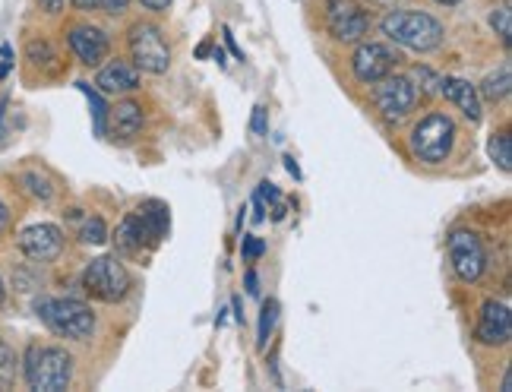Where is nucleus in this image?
Instances as JSON below:
<instances>
[{
	"label": "nucleus",
	"mask_w": 512,
	"mask_h": 392,
	"mask_svg": "<svg viewBox=\"0 0 512 392\" xmlns=\"http://www.w3.org/2000/svg\"><path fill=\"white\" fill-rule=\"evenodd\" d=\"M383 35L408 51H433L443 45V23L421 10H389L383 16Z\"/></svg>",
	"instance_id": "obj_1"
},
{
	"label": "nucleus",
	"mask_w": 512,
	"mask_h": 392,
	"mask_svg": "<svg viewBox=\"0 0 512 392\" xmlns=\"http://www.w3.org/2000/svg\"><path fill=\"white\" fill-rule=\"evenodd\" d=\"M23 374L35 392H61L73 380V358L57 345H29Z\"/></svg>",
	"instance_id": "obj_2"
},
{
	"label": "nucleus",
	"mask_w": 512,
	"mask_h": 392,
	"mask_svg": "<svg viewBox=\"0 0 512 392\" xmlns=\"http://www.w3.org/2000/svg\"><path fill=\"white\" fill-rule=\"evenodd\" d=\"M38 320H42L54 336L73 339V342H86L95 332V313L73 298H45L38 301Z\"/></svg>",
	"instance_id": "obj_3"
},
{
	"label": "nucleus",
	"mask_w": 512,
	"mask_h": 392,
	"mask_svg": "<svg viewBox=\"0 0 512 392\" xmlns=\"http://www.w3.org/2000/svg\"><path fill=\"white\" fill-rule=\"evenodd\" d=\"M452 143H456V124L446 114H427L421 124L411 130V152L424 165H440L449 159Z\"/></svg>",
	"instance_id": "obj_4"
},
{
	"label": "nucleus",
	"mask_w": 512,
	"mask_h": 392,
	"mask_svg": "<svg viewBox=\"0 0 512 392\" xmlns=\"http://www.w3.org/2000/svg\"><path fill=\"white\" fill-rule=\"evenodd\" d=\"M130 272L127 266L117 260V257H98L86 266L83 272V288L89 298L95 301H105V304H117L127 298L130 291Z\"/></svg>",
	"instance_id": "obj_5"
},
{
	"label": "nucleus",
	"mask_w": 512,
	"mask_h": 392,
	"mask_svg": "<svg viewBox=\"0 0 512 392\" xmlns=\"http://www.w3.org/2000/svg\"><path fill=\"white\" fill-rule=\"evenodd\" d=\"M127 45H130V57H133V67L136 70H146L162 76L171 67V51L168 42L159 26L152 23H136L127 35Z\"/></svg>",
	"instance_id": "obj_6"
},
{
	"label": "nucleus",
	"mask_w": 512,
	"mask_h": 392,
	"mask_svg": "<svg viewBox=\"0 0 512 392\" xmlns=\"http://www.w3.org/2000/svg\"><path fill=\"white\" fill-rule=\"evenodd\" d=\"M449 263L452 269H456V276L462 282H478L484 276V269H487V250L481 244V238L475 231H468V228H459V231H452L449 234Z\"/></svg>",
	"instance_id": "obj_7"
},
{
	"label": "nucleus",
	"mask_w": 512,
	"mask_h": 392,
	"mask_svg": "<svg viewBox=\"0 0 512 392\" xmlns=\"http://www.w3.org/2000/svg\"><path fill=\"white\" fill-rule=\"evenodd\" d=\"M373 102H377V111L383 121L399 124L415 111L418 105V86L408 80V76H383L377 92H373Z\"/></svg>",
	"instance_id": "obj_8"
},
{
	"label": "nucleus",
	"mask_w": 512,
	"mask_h": 392,
	"mask_svg": "<svg viewBox=\"0 0 512 392\" xmlns=\"http://www.w3.org/2000/svg\"><path fill=\"white\" fill-rule=\"evenodd\" d=\"M326 26L339 42H361L370 32V13L354 0H326Z\"/></svg>",
	"instance_id": "obj_9"
},
{
	"label": "nucleus",
	"mask_w": 512,
	"mask_h": 392,
	"mask_svg": "<svg viewBox=\"0 0 512 392\" xmlns=\"http://www.w3.org/2000/svg\"><path fill=\"white\" fill-rule=\"evenodd\" d=\"M396 61L399 54L392 51L389 45H380V42H361L358 51L351 57V70L358 76L361 83H380L383 76H389L396 70Z\"/></svg>",
	"instance_id": "obj_10"
},
{
	"label": "nucleus",
	"mask_w": 512,
	"mask_h": 392,
	"mask_svg": "<svg viewBox=\"0 0 512 392\" xmlns=\"http://www.w3.org/2000/svg\"><path fill=\"white\" fill-rule=\"evenodd\" d=\"M19 250L35 263H51L64 253V231L57 225H29L19 234Z\"/></svg>",
	"instance_id": "obj_11"
},
{
	"label": "nucleus",
	"mask_w": 512,
	"mask_h": 392,
	"mask_svg": "<svg viewBox=\"0 0 512 392\" xmlns=\"http://www.w3.org/2000/svg\"><path fill=\"white\" fill-rule=\"evenodd\" d=\"M475 336L481 345H506L512 339V317L503 301H494V298L484 301Z\"/></svg>",
	"instance_id": "obj_12"
},
{
	"label": "nucleus",
	"mask_w": 512,
	"mask_h": 392,
	"mask_svg": "<svg viewBox=\"0 0 512 392\" xmlns=\"http://www.w3.org/2000/svg\"><path fill=\"white\" fill-rule=\"evenodd\" d=\"M67 42H70V51L80 57L86 67H98L111 51L108 35L98 26H73L67 32Z\"/></svg>",
	"instance_id": "obj_13"
},
{
	"label": "nucleus",
	"mask_w": 512,
	"mask_h": 392,
	"mask_svg": "<svg viewBox=\"0 0 512 392\" xmlns=\"http://www.w3.org/2000/svg\"><path fill=\"white\" fill-rule=\"evenodd\" d=\"M95 86L102 89L105 95H127V92H136L140 89V70H136L130 61H111L105 64L102 70H98V80Z\"/></svg>",
	"instance_id": "obj_14"
},
{
	"label": "nucleus",
	"mask_w": 512,
	"mask_h": 392,
	"mask_svg": "<svg viewBox=\"0 0 512 392\" xmlns=\"http://www.w3.org/2000/svg\"><path fill=\"white\" fill-rule=\"evenodd\" d=\"M440 95L446 98L449 105H456L471 124L481 121V92H478V86H471L468 80H456V76H446V80H440Z\"/></svg>",
	"instance_id": "obj_15"
},
{
	"label": "nucleus",
	"mask_w": 512,
	"mask_h": 392,
	"mask_svg": "<svg viewBox=\"0 0 512 392\" xmlns=\"http://www.w3.org/2000/svg\"><path fill=\"white\" fill-rule=\"evenodd\" d=\"M111 241H114V247L121 250V253H140L149 244V234H146V225L140 219V212L124 215V222L114 228Z\"/></svg>",
	"instance_id": "obj_16"
},
{
	"label": "nucleus",
	"mask_w": 512,
	"mask_h": 392,
	"mask_svg": "<svg viewBox=\"0 0 512 392\" xmlns=\"http://www.w3.org/2000/svg\"><path fill=\"white\" fill-rule=\"evenodd\" d=\"M143 121V108L136 102H117V108H111V133L117 140H133L143 130Z\"/></svg>",
	"instance_id": "obj_17"
},
{
	"label": "nucleus",
	"mask_w": 512,
	"mask_h": 392,
	"mask_svg": "<svg viewBox=\"0 0 512 392\" xmlns=\"http://www.w3.org/2000/svg\"><path fill=\"white\" fill-rule=\"evenodd\" d=\"M136 212H140V219H143V225H146L149 244H159V241H165V238H168L171 215H168V206H165V203L149 200V203H143Z\"/></svg>",
	"instance_id": "obj_18"
},
{
	"label": "nucleus",
	"mask_w": 512,
	"mask_h": 392,
	"mask_svg": "<svg viewBox=\"0 0 512 392\" xmlns=\"http://www.w3.org/2000/svg\"><path fill=\"white\" fill-rule=\"evenodd\" d=\"M487 152H490V159H494L500 165V171H512V136L509 130H500L490 136V143H487Z\"/></svg>",
	"instance_id": "obj_19"
},
{
	"label": "nucleus",
	"mask_w": 512,
	"mask_h": 392,
	"mask_svg": "<svg viewBox=\"0 0 512 392\" xmlns=\"http://www.w3.org/2000/svg\"><path fill=\"white\" fill-rule=\"evenodd\" d=\"M275 323H279V301H266L263 304V313H260V326H256V348L266 351L272 332H275Z\"/></svg>",
	"instance_id": "obj_20"
},
{
	"label": "nucleus",
	"mask_w": 512,
	"mask_h": 392,
	"mask_svg": "<svg viewBox=\"0 0 512 392\" xmlns=\"http://www.w3.org/2000/svg\"><path fill=\"white\" fill-rule=\"evenodd\" d=\"M509 86H512V73H509V64H503V67H500V73L487 76V80H484L481 95H484V98H490V102H500V98H506V95H509Z\"/></svg>",
	"instance_id": "obj_21"
},
{
	"label": "nucleus",
	"mask_w": 512,
	"mask_h": 392,
	"mask_svg": "<svg viewBox=\"0 0 512 392\" xmlns=\"http://www.w3.org/2000/svg\"><path fill=\"white\" fill-rule=\"evenodd\" d=\"M80 86V92H86L89 105H92V117H95V133H105L108 130V108H105V98L98 95L89 83H76Z\"/></svg>",
	"instance_id": "obj_22"
},
{
	"label": "nucleus",
	"mask_w": 512,
	"mask_h": 392,
	"mask_svg": "<svg viewBox=\"0 0 512 392\" xmlns=\"http://www.w3.org/2000/svg\"><path fill=\"white\" fill-rule=\"evenodd\" d=\"M16 370H19L16 355L10 351V345L0 342V389H13V383H16Z\"/></svg>",
	"instance_id": "obj_23"
},
{
	"label": "nucleus",
	"mask_w": 512,
	"mask_h": 392,
	"mask_svg": "<svg viewBox=\"0 0 512 392\" xmlns=\"http://www.w3.org/2000/svg\"><path fill=\"white\" fill-rule=\"evenodd\" d=\"M490 26H494V32L500 35V42L509 48L512 45V10H509V4H503V7H497L494 13H490Z\"/></svg>",
	"instance_id": "obj_24"
},
{
	"label": "nucleus",
	"mask_w": 512,
	"mask_h": 392,
	"mask_svg": "<svg viewBox=\"0 0 512 392\" xmlns=\"http://www.w3.org/2000/svg\"><path fill=\"white\" fill-rule=\"evenodd\" d=\"M80 241L83 244H105L108 241V225H105V219H98V215L86 219L83 228H80Z\"/></svg>",
	"instance_id": "obj_25"
},
{
	"label": "nucleus",
	"mask_w": 512,
	"mask_h": 392,
	"mask_svg": "<svg viewBox=\"0 0 512 392\" xmlns=\"http://www.w3.org/2000/svg\"><path fill=\"white\" fill-rule=\"evenodd\" d=\"M23 184H26V190H29L32 196H38V200H51V196H54L51 181L42 178L38 171H26V174H23Z\"/></svg>",
	"instance_id": "obj_26"
},
{
	"label": "nucleus",
	"mask_w": 512,
	"mask_h": 392,
	"mask_svg": "<svg viewBox=\"0 0 512 392\" xmlns=\"http://www.w3.org/2000/svg\"><path fill=\"white\" fill-rule=\"evenodd\" d=\"M29 61H32L35 67H54L51 61H57V54L51 51L48 42H32V45H29Z\"/></svg>",
	"instance_id": "obj_27"
},
{
	"label": "nucleus",
	"mask_w": 512,
	"mask_h": 392,
	"mask_svg": "<svg viewBox=\"0 0 512 392\" xmlns=\"http://www.w3.org/2000/svg\"><path fill=\"white\" fill-rule=\"evenodd\" d=\"M415 76H418V83H421V92L424 95H437L440 92V76L427 70V67H415Z\"/></svg>",
	"instance_id": "obj_28"
},
{
	"label": "nucleus",
	"mask_w": 512,
	"mask_h": 392,
	"mask_svg": "<svg viewBox=\"0 0 512 392\" xmlns=\"http://www.w3.org/2000/svg\"><path fill=\"white\" fill-rule=\"evenodd\" d=\"M241 253H244V260H260L263 253H266V244L260 238H253V234H244V241H241Z\"/></svg>",
	"instance_id": "obj_29"
},
{
	"label": "nucleus",
	"mask_w": 512,
	"mask_h": 392,
	"mask_svg": "<svg viewBox=\"0 0 512 392\" xmlns=\"http://www.w3.org/2000/svg\"><path fill=\"white\" fill-rule=\"evenodd\" d=\"M256 196H260L263 203H272V206H279V203H282V193H279V187L269 184V181H263V184H260V193H256Z\"/></svg>",
	"instance_id": "obj_30"
},
{
	"label": "nucleus",
	"mask_w": 512,
	"mask_h": 392,
	"mask_svg": "<svg viewBox=\"0 0 512 392\" xmlns=\"http://www.w3.org/2000/svg\"><path fill=\"white\" fill-rule=\"evenodd\" d=\"M266 127H269V124H266V108H263V105H256V108H253L250 130H253L256 136H263V133H266Z\"/></svg>",
	"instance_id": "obj_31"
},
{
	"label": "nucleus",
	"mask_w": 512,
	"mask_h": 392,
	"mask_svg": "<svg viewBox=\"0 0 512 392\" xmlns=\"http://www.w3.org/2000/svg\"><path fill=\"white\" fill-rule=\"evenodd\" d=\"M98 7H105V13H111V16H121V13H127L130 0H98Z\"/></svg>",
	"instance_id": "obj_32"
},
{
	"label": "nucleus",
	"mask_w": 512,
	"mask_h": 392,
	"mask_svg": "<svg viewBox=\"0 0 512 392\" xmlns=\"http://www.w3.org/2000/svg\"><path fill=\"white\" fill-rule=\"evenodd\" d=\"M140 4H143L146 10H155V13H165V10L171 7V0H140Z\"/></svg>",
	"instance_id": "obj_33"
},
{
	"label": "nucleus",
	"mask_w": 512,
	"mask_h": 392,
	"mask_svg": "<svg viewBox=\"0 0 512 392\" xmlns=\"http://www.w3.org/2000/svg\"><path fill=\"white\" fill-rule=\"evenodd\" d=\"M38 7L45 13H61L64 10V0H38Z\"/></svg>",
	"instance_id": "obj_34"
},
{
	"label": "nucleus",
	"mask_w": 512,
	"mask_h": 392,
	"mask_svg": "<svg viewBox=\"0 0 512 392\" xmlns=\"http://www.w3.org/2000/svg\"><path fill=\"white\" fill-rule=\"evenodd\" d=\"M7 225H10V212H7V206L0 203V234L7 231Z\"/></svg>",
	"instance_id": "obj_35"
},
{
	"label": "nucleus",
	"mask_w": 512,
	"mask_h": 392,
	"mask_svg": "<svg viewBox=\"0 0 512 392\" xmlns=\"http://www.w3.org/2000/svg\"><path fill=\"white\" fill-rule=\"evenodd\" d=\"M256 285H260V279H256V272L250 269V272H247V291H250V294H256V291H260Z\"/></svg>",
	"instance_id": "obj_36"
},
{
	"label": "nucleus",
	"mask_w": 512,
	"mask_h": 392,
	"mask_svg": "<svg viewBox=\"0 0 512 392\" xmlns=\"http://www.w3.org/2000/svg\"><path fill=\"white\" fill-rule=\"evenodd\" d=\"M73 7H76V10H95V7H98V0H73Z\"/></svg>",
	"instance_id": "obj_37"
},
{
	"label": "nucleus",
	"mask_w": 512,
	"mask_h": 392,
	"mask_svg": "<svg viewBox=\"0 0 512 392\" xmlns=\"http://www.w3.org/2000/svg\"><path fill=\"white\" fill-rule=\"evenodd\" d=\"M4 117H7V102H0V143H4Z\"/></svg>",
	"instance_id": "obj_38"
},
{
	"label": "nucleus",
	"mask_w": 512,
	"mask_h": 392,
	"mask_svg": "<svg viewBox=\"0 0 512 392\" xmlns=\"http://www.w3.org/2000/svg\"><path fill=\"white\" fill-rule=\"evenodd\" d=\"M231 304H234V320H238V323H244V313H241V298H234Z\"/></svg>",
	"instance_id": "obj_39"
},
{
	"label": "nucleus",
	"mask_w": 512,
	"mask_h": 392,
	"mask_svg": "<svg viewBox=\"0 0 512 392\" xmlns=\"http://www.w3.org/2000/svg\"><path fill=\"white\" fill-rule=\"evenodd\" d=\"M285 162H288V171L294 174V178H301V168H298V165H294V159H285Z\"/></svg>",
	"instance_id": "obj_40"
},
{
	"label": "nucleus",
	"mask_w": 512,
	"mask_h": 392,
	"mask_svg": "<svg viewBox=\"0 0 512 392\" xmlns=\"http://www.w3.org/2000/svg\"><path fill=\"white\" fill-rule=\"evenodd\" d=\"M437 4H443V7H456L459 0H437Z\"/></svg>",
	"instance_id": "obj_41"
},
{
	"label": "nucleus",
	"mask_w": 512,
	"mask_h": 392,
	"mask_svg": "<svg viewBox=\"0 0 512 392\" xmlns=\"http://www.w3.org/2000/svg\"><path fill=\"white\" fill-rule=\"evenodd\" d=\"M377 4H389V7H396V4H402V0H377Z\"/></svg>",
	"instance_id": "obj_42"
},
{
	"label": "nucleus",
	"mask_w": 512,
	"mask_h": 392,
	"mask_svg": "<svg viewBox=\"0 0 512 392\" xmlns=\"http://www.w3.org/2000/svg\"><path fill=\"white\" fill-rule=\"evenodd\" d=\"M0 304H4V282H0Z\"/></svg>",
	"instance_id": "obj_43"
}]
</instances>
